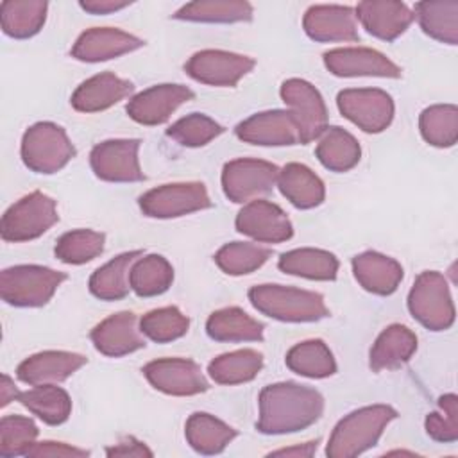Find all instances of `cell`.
Returning <instances> with one entry per match:
<instances>
[{
	"instance_id": "obj_1",
	"label": "cell",
	"mask_w": 458,
	"mask_h": 458,
	"mask_svg": "<svg viewBox=\"0 0 458 458\" xmlns=\"http://www.w3.org/2000/svg\"><path fill=\"white\" fill-rule=\"evenodd\" d=\"M324 413V397L310 386L283 381L268 385L259 394L256 428L263 435H286L306 429Z\"/></svg>"
},
{
	"instance_id": "obj_2",
	"label": "cell",
	"mask_w": 458,
	"mask_h": 458,
	"mask_svg": "<svg viewBox=\"0 0 458 458\" xmlns=\"http://www.w3.org/2000/svg\"><path fill=\"white\" fill-rule=\"evenodd\" d=\"M397 417L388 404L363 406L345 415L333 429L326 454L329 458H352L374 447L385 428Z\"/></svg>"
},
{
	"instance_id": "obj_3",
	"label": "cell",
	"mask_w": 458,
	"mask_h": 458,
	"mask_svg": "<svg viewBox=\"0 0 458 458\" xmlns=\"http://www.w3.org/2000/svg\"><path fill=\"white\" fill-rule=\"evenodd\" d=\"M250 304L263 315L281 322H315L329 310L317 292L283 284H258L249 290Z\"/></svg>"
},
{
	"instance_id": "obj_4",
	"label": "cell",
	"mask_w": 458,
	"mask_h": 458,
	"mask_svg": "<svg viewBox=\"0 0 458 458\" xmlns=\"http://www.w3.org/2000/svg\"><path fill=\"white\" fill-rule=\"evenodd\" d=\"M66 277L64 272L41 265L9 267L0 276V295L16 308H39L54 297Z\"/></svg>"
},
{
	"instance_id": "obj_5",
	"label": "cell",
	"mask_w": 458,
	"mask_h": 458,
	"mask_svg": "<svg viewBox=\"0 0 458 458\" xmlns=\"http://www.w3.org/2000/svg\"><path fill=\"white\" fill-rule=\"evenodd\" d=\"M21 159L36 174H55L75 156L66 131L52 122L30 125L21 138Z\"/></svg>"
},
{
	"instance_id": "obj_6",
	"label": "cell",
	"mask_w": 458,
	"mask_h": 458,
	"mask_svg": "<svg viewBox=\"0 0 458 458\" xmlns=\"http://www.w3.org/2000/svg\"><path fill=\"white\" fill-rule=\"evenodd\" d=\"M408 310L431 331L449 329L454 322V304L445 277L435 270L419 274L408 293Z\"/></svg>"
},
{
	"instance_id": "obj_7",
	"label": "cell",
	"mask_w": 458,
	"mask_h": 458,
	"mask_svg": "<svg viewBox=\"0 0 458 458\" xmlns=\"http://www.w3.org/2000/svg\"><path fill=\"white\" fill-rule=\"evenodd\" d=\"M57 204L52 197L32 191L16 200L2 216L0 234L5 242H29L57 224Z\"/></svg>"
},
{
	"instance_id": "obj_8",
	"label": "cell",
	"mask_w": 458,
	"mask_h": 458,
	"mask_svg": "<svg viewBox=\"0 0 458 458\" xmlns=\"http://www.w3.org/2000/svg\"><path fill=\"white\" fill-rule=\"evenodd\" d=\"M138 204L150 218H177L211 208V199L202 182L190 181L152 188L140 197Z\"/></svg>"
},
{
	"instance_id": "obj_9",
	"label": "cell",
	"mask_w": 458,
	"mask_h": 458,
	"mask_svg": "<svg viewBox=\"0 0 458 458\" xmlns=\"http://www.w3.org/2000/svg\"><path fill=\"white\" fill-rule=\"evenodd\" d=\"M281 98L288 106L297 131L299 143L317 140L327 127V109L318 89L302 79H288L281 84Z\"/></svg>"
},
{
	"instance_id": "obj_10",
	"label": "cell",
	"mask_w": 458,
	"mask_h": 458,
	"mask_svg": "<svg viewBox=\"0 0 458 458\" xmlns=\"http://www.w3.org/2000/svg\"><path fill=\"white\" fill-rule=\"evenodd\" d=\"M340 113L363 132H381L394 118L392 97L377 88L342 89L336 97Z\"/></svg>"
},
{
	"instance_id": "obj_11",
	"label": "cell",
	"mask_w": 458,
	"mask_h": 458,
	"mask_svg": "<svg viewBox=\"0 0 458 458\" xmlns=\"http://www.w3.org/2000/svg\"><path fill=\"white\" fill-rule=\"evenodd\" d=\"M277 175L279 168L268 161L250 157L233 159L224 165L222 190L231 202H250L256 197L272 191Z\"/></svg>"
},
{
	"instance_id": "obj_12",
	"label": "cell",
	"mask_w": 458,
	"mask_h": 458,
	"mask_svg": "<svg viewBox=\"0 0 458 458\" xmlns=\"http://www.w3.org/2000/svg\"><path fill=\"white\" fill-rule=\"evenodd\" d=\"M254 59L247 55L209 48L195 52L186 61L184 72L197 82L208 86L233 88L254 68Z\"/></svg>"
},
{
	"instance_id": "obj_13",
	"label": "cell",
	"mask_w": 458,
	"mask_h": 458,
	"mask_svg": "<svg viewBox=\"0 0 458 458\" xmlns=\"http://www.w3.org/2000/svg\"><path fill=\"white\" fill-rule=\"evenodd\" d=\"M140 140H106L91 148L89 165L107 182H138L145 179L140 159Z\"/></svg>"
},
{
	"instance_id": "obj_14",
	"label": "cell",
	"mask_w": 458,
	"mask_h": 458,
	"mask_svg": "<svg viewBox=\"0 0 458 458\" xmlns=\"http://www.w3.org/2000/svg\"><path fill=\"white\" fill-rule=\"evenodd\" d=\"M143 376L159 392L177 397L197 395L209 388L200 367L186 358H161L143 367Z\"/></svg>"
},
{
	"instance_id": "obj_15",
	"label": "cell",
	"mask_w": 458,
	"mask_h": 458,
	"mask_svg": "<svg viewBox=\"0 0 458 458\" xmlns=\"http://www.w3.org/2000/svg\"><path fill=\"white\" fill-rule=\"evenodd\" d=\"M238 233L263 243H281L292 238L293 227L286 213L274 202L254 199L236 215Z\"/></svg>"
},
{
	"instance_id": "obj_16",
	"label": "cell",
	"mask_w": 458,
	"mask_h": 458,
	"mask_svg": "<svg viewBox=\"0 0 458 458\" xmlns=\"http://www.w3.org/2000/svg\"><path fill=\"white\" fill-rule=\"evenodd\" d=\"M326 68L336 77H390L399 79L401 68L385 54L367 47L333 48L324 54Z\"/></svg>"
},
{
	"instance_id": "obj_17",
	"label": "cell",
	"mask_w": 458,
	"mask_h": 458,
	"mask_svg": "<svg viewBox=\"0 0 458 458\" xmlns=\"http://www.w3.org/2000/svg\"><path fill=\"white\" fill-rule=\"evenodd\" d=\"M195 93L182 84H157L134 95L125 111L141 125L165 123L172 113L191 100Z\"/></svg>"
},
{
	"instance_id": "obj_18",
	"label": "cell",
	"mask_w": 458,
	"mask_h": 458,
	"mask_svg": "<svg viewBox=\"0 0 458 458\" xmlns=\"http://www.w3.org/2000/svg\"><path fill=\"white\" fill-rule=\"evenodd\" d=\"M145 41L114 27H93L84 30L72 47V57L82 63H100L138 50Z\"/></svg>"
},
{
	"instance_id": "obj_19",
	"label": "cell",
	"mask_w": 458,
	"mask_h": 458,
	"mask_svg": "<svg viewBox=\"0 0 458 458\" xmlns=\"http://www.w3.org/2000/svg\"><path fill=\"white\" fill-rule=\"evenodd\" d=\"M234 132L242 141L261 147H284L299 143L297 125L292 114L283 109L256 113L240 122Z\"/></svg>"
},
{
	"instance_id": "obj_20",
	"label": "cell",
	"mask_w": 458,
	"mask_h": 458,
	"mask_svg": "<svg viewBox=\"0 0 458 458\" xmlns=\"http://www.w3.org/2000/svg\"><path fill=\"white\" fill-rule=\"evenodd\" d=\"M95 349L104 356L120 358L145 347L141 329L132 311L114 313L98 322L89 335Z\"/></svg>"
},
{
	"instance_id": "obj_21",
	"label": "cell",
	"mask_w": 458,
	"mask_h": 458,
	"mask_svg": "<svg viewBox=\"0 0 458 458\" xmlns=\"http://www.w3.org/2000/svg\"><path fill=\"white\" fill-rule=\"evenodd\" d=\"M354 14L369 34L383 41H394L415 20L413 11L406 4L395 0L360 2L354 9Z\"/></svg>"
},
{
	"instance_id": "obj_22",
	"label": "cell",
	"mask_w": 458,
	"mask_h": 458,
	"mask_svg": "<svg viewBox=\"0 0 458 458\" xmlns=\"http://www.w3.org/2000/svg\"><path fill=\"white\" fill-rule=\"evenodd\" d=\"M304 32L320 43L358 41L354 9L347 5H311L302 18Z\"/></svg>"
},
{
	"instance_id": "obj_23",
	"label": "cell",
	"mask_w": 458,
	"mask_h": 458,
	"mask_svg": "<svg viewBox=\"0 0 458 458\" xmlns=\"http://www.w3.org/2000/svg\"><path fill=\"white\" fill-rule=\"evenodd\" d=\"M86 358L70 351H43L25 358L18 369L16 376L27 385H55L68 379L82 365Z\"/></svg>"
},
{
	"instance_id": "obj_24",
	"label": "cell",
	"mask_w": 458,
	"mask_h": 458,
	"mask_svg": "<svg viewBox=\"0 0 458 458\" xmlns=\"http://www.w3.org/2000/svg\"><path fill=\"white\" fill-rule=\"evenodd\" d=\"M132 89L131 81L120 79L111 72H102L81 82L72 93L70 102L79 113H98L129 97Z\"/></svg>"
},
{
	"instance_id": "obj_25",
	"label": "cell",
	"mask_w": 458,
	"mask_h": 458,
	"mask_svg": "<svg viewBox=\"0 0 458 458\" xmlns=\"http://www.w3.org/2000/svg\"><path fill=\"white\" fill-rule=\"evenodd\" d=\"M352 274L363 290L376 295H390L403 281V267L376 250H365L352 258Z\"/></svg>"
},
{
	"instance_id": "obj_26",
	"label": "cell",
	"mask_w": 458,
	"mask_h": 458,
	"mask_svg": "<svg viewBox=\"0 0 458 458\" xmlns=\"http://www.w3.org/2000/svg\"><path fill=\"white\" fill-rule=\"evenodd\" d=\"M417 351V336L415 333L403 326L392 324L385 327L370 347L369 365L374 372L394 370L410 361V358Z\"/></svg>"
},
{
	"instance_id": "obj_27",
	"label": "cell",
	"mask_w": 458,
	"mask_h": 458,
	"mask_svg": "<svg viewBox=\"0 0 458 458\" xmlns=\"http://www.w3.org/2000/svg\"><path fill=\"white\" fill-rule=\"evenodd\" d=\"M279 191L292 206L299 209H311L322 204L326 188L320 177L301 163H288L279 170L277 182Z\"/></svg>"
},
{
	"instance_id": "obj_28",
	"label": "cell",
	"mask_w": 458,
	"mask_h": 458,
	"mask_svg": "<svg viewBox=\"0 0 458 458\" xmlns=\"http://www.w3.org/2000/svg\"><path fill=\"white\" fill-rule=\"evenodd\" d=\"M206 333L216 342H261L263 324L247 315L242 308L229 306L209 315Z\"/></svg>"
},
{
	"instance_id": "obj_29",
	"label": "cell",
	"mask_w": 458,
	"mask_h": 458,
	"mask_svg": "<svg viewBox=\"0 0 458 458\" xmlns=\"http://www.w3.org/2000/svg\"><path fill=\"white\" fill-rule=\"evenodd\" d=\"M140 256H143V250L140 249L129 250L113 258L100 268H97L91 274L88 283L89 292L100 301L123 299L131 290V283H129L131 267Z\"/></svg>"
},
{
	"instance_id": "obj_30",
	"label": "cell",
	"mask_w": 458,
	"mask_h": 458,
	"mask_svg": "<svg viewBox=\"0 0 458 458\" xmlns=\"http://www.w3.org/2000/svg\"><path fill=\"white\" fill-rule=\"evenodd\" d=\"M315 156L331 172H347L360 163L361 148L358 140L345 129L333 125L318 136Z\"/></svg>"
},
{
	"instance_id": "obj_31",
	"label": "cell",
	"mask_w": 458,
	"mask_h": 458,
	"mask_svg": "<svg viewBox=\"0 0 458 458\" xmlns=\"http://www.w3.org/2000/svg\"><path fill=\"white\" fill-rule=\"evenodd\" d=\"M277 267L281 272L315 279V281H333L338 274V259L335 254L324 249H293L281 254Z\"/></svg>"
},
{
	"instance_id": "obj_32",
	"label": "cell",
	"mask_w": 458,
	"mask_h": 458,
	"mask_svg": "<svg viewBox=\"0 0 458 458\" xmlns=\"http://www.w3.org/2000/svg\"><path fill=\"white\" fill-rule=\"evenodd\" d=\"M47 9L43 0H5L0 4L2 30L14 39L32 38L43 29Z\"/></svg>"
},
{
	"instance_id": "obj_33",
	"label": "cell",
	"mask_w": 458,
	"mask_h": 458,
	"mask_svg": "<svg viewBox=\"0 0 458 458\" xmlns=\"http://www.w3.org/2000/svg\"><path fill=\"white\" fill-rule=\"evenodd\" d=\"M184 435L188 444L197 453L218 454L236 437V429L209 413L197 411L188 417L184 426Z\"/></svg>"
},
{
	"instance_id": "obj_34",
	"label": "cell",
	"mask_w": 458,
	"mask_h": 458,
	"mask_svg": "<svg viewBox=\"0 0 458 458\" xmlns=\"http://www.w3.org/2000/svg\"><path fill=\"white\" fill-rule=\"evenodd\" d=\"M16 401L50 426L66 422L72 413V399L68 392L57 385H38L30 390L20 392Z\"/></svg>"
},
{
	"instance_id": "obj_35",
	"label": "cell",
	"mask_w": 458,
	"mask_h": 458,
	"mask_svg": "<svg viewBox=\"0 0 458 458\" xmlns=\"http://www.w3.org/2000/svg\"><path fill=\"white\" fill-rule=\"evenodd\" d=\"M252 5L243 0H199L182 5L174 18L200 23H236L252 20Z\"/></svg>"
},
{
	"instance_id": "obj_36",
	"label": "cell",
	"mask_w": 458,
	"mask_h": 458,
	"mask_svg": "<svg viewBox=\"0 0 458 458\" xmlns=\"http://www.w3.org/2000/svg\"><path fill=\"white\" fill-rule=\"evenodd\" d=\"M420 29L433 39L447 45L458 43V2H419L413 11Z\"/></svg>"
},
{
	"instance_id": "obj_37",
	"label": "cell",
	"mask_w": 458,
	"mask_h": 458,
	"mask_svg": "<svg viewBox=\"0 0 458 458\" xmlns=\"http://www.w3.org/2000/svg\"><path fill=\"white\" fill-rule=\"evenodd\" d=\"M284 361L292 372L304 377L322 379L336 372V361L333 358V352L318 338L304 340L293 345L286 352Z\"/></svg>"
},
{
	"instance_id": "obj_38",
	"label": "cell",
	"mask_w": 458,
	"mask_h": 458,
	"mask_svg": "<svg viewBox=\"0 0 458 458\" xmlns=\"http://www.w3.org/2000/svg\"><path fill=\"white\" fill-rule=\"evenodd\" d=\"M174 281V268L166 258L159 254L140 256L129 274L131 290L140 297H154L165 293Z\"/></svg>"
},
{
	"instance_id": "obj_39",
	"label": "cell",
	"mask_w": 458,
	"mask_h": 458,
	"mask_svg": "<svg viewBox=\"0 0 458 458\" xmlns=\"http://www.w3.org/2000/svg\"><path fill=\"white\" fill-rule=\"evenodd\" d=\"M261 367V352L254 349H238L216 356L208 365V374L218 385H240L254 379Z\"/></svg>"
},
{
	"instance_id": "obj_40",
	"label": "cell",
	"mask_w": 458,
	"mask_h": 458,
	"mask_svg": "<svg viewBox=\"0 0 458 458\" xmlns=\"http://www.w3.org/2000/svg\"><path fill=\"white\" fill-rule=\"evenodd\" d=\"M422 138L433 147H453L458 140V109L454 104H435L419 116Z\"/></svg>"
},
{
	"instance_id": "obj_41",
	"label": "cell",
	"mask_w": 458,
	"mask_h": 458,
	"mask_svg": "<svg viewBox=\"0 0 458 458\" xmlns=\"http://www.w3.org/2000/svg\"><path fill=\"white\" fill-rule=\"evenodd\" d=\"M270 254L268 247L249 242H233L216 250L215 263L229 276H245L265 265Z\"/></svg>"
},
{
	"instance_id": "obj_42",
	"label": "cell",
	"mask_w": 458,
	"mask_h": 458,
	"mask_svg": "<svg viewBox=\"0 0 458 458\" xmlns=\"http://www.w3.org/2000/svg\"><path fill=\"white\" fill-rule=\"evenodd\" d=\"M106 234L91 229H73L64 233L55 243V256L66 265H82L102 254Z\"/></svg>"
},
{
	"instance_id": "obj_43",
	"label": "cell",
	"mask_w": 458,
	"mask_h": 458,
	"mask_svg": "<svg viewBox=\"0 0 458 458\" xmlns=\"http://www.w3.org/2000/svg\"><path fill=\"white\" fill-rule=\"evenodd\" d=\"M190 320L175 306L150 310L140 320L141 333L157 344L174 342L188 333Z\"/></svg>"
},
{
	"instance_id": "obj_44",
	"label": "cell",
	"mask_w": 458,
	"mask_h": 458,
	"mask_svg": "<svg viewBox=\"0 0 458 458\" xmlns=\"http://www.w3.org/2000/svg\"><path fill=\"white\" fill-rule=\"evenodd\" d=\"M224 132V127L202 113H191L166 129V136L182 147H204Z\"/></svg>"
},
{
	"instance_id": "obj_45",
	"label": "cell",
	"mask_w": 458,
	"mask_h": 458,
	"mask_svg": "<svg viewBox=\"0 0 458 458\" xmlns=\"http://www.w3.org/2000/svg\"><path fill=\"white\" fill-rule=\"evenodd\" d=\"M38 428L29 417L5 415L0 420V454L27 456L30 447L36 444Z\"/></svg>"
},
{
	"instance_id": "obj_46",
	"label": "cell",
	"mask_w": 458,
	"mask_h": 458,
	"mask_svg": "<svg viewBox=\"0 0 458 458\" xmlns=\"http://www.w3.org/2000/svg\"><path fill=\"white\" fill-rule=\"evenodd\" d=\"M426 433L437 442H456L458 438V397L445 394L438 399V411L428 413Z\"/></svg>"
},
{
	"instance_id": "obj_47",
	"label": "cell",
	"mask_w": 458,
	"mask_h": 458,
	"mask_svg": "<svg viewBox=\"0 0 458 458\" xmlns=\"http://www.w3.org/2000/svg\"><path fill=\"white\" fill-rule=\"evenodd\" d=\"M89 451L75 447V445H68L64 442H54V440H43V442H36L30 451L27 453V456L30 458H47V456H57V458H84L88 456Z\"/></svg>"
},
{
	"instance_id": "obj_48",
	"label": "cell",
	"mask_w": 458,
	"mask_h": 458,
	"mask_svg": "<svg viewBox=\"0 0 458 458\" xmlns=\"http://www.w3.org/2000/svg\"><path fill=\"white\" fill-rule=\"evenodd\" d=\"M106 454L107 456H138V458H143V456H154V453L140 440H136L134 437H125L122 438L118 444L111 445L106 449Z\"/></svg>"
},
{
	"instance_id": "obj_49",
	"label": "cell",
	"mask_w": 458,
	"mask_h": 458,
	"mask_svg": "<svg viewBox=\"0 0 458 458\" xmlns=\"http://www.w3.org/2000/svg\"><path fill=\"white\" fill-rule=\"evenodd\" d=\"M131 2H116V0H86L81 2L79 5L91 13V14H109V13H116L120 9H125Z\"/></svg>"
},
{
	"instance_id": "obj_50",
	"label": "cell",
	"mask_w": 458,
	"mask_h": 458,
	"mask_svg": "<svg viewBox=\"0 0 458 458\" xmlns=\"http://www.w3.org/2000/svg\"><path fill=\"white\" fill-rule=\"evenodd\" d=\"M317 444H318V440H311V442H306V444H301V445L283 447V449L272 451L270 454H272V456H297V458L301 456V458H310V456L315 454Z\"/></svg>"
},
{
	"instance_id": "obj_51",
	"label": "cell",
	"mask_w": 458,
	"mask_h": 458,
	"mask_svg": "<svg viewBox=\"0 0 458 458\" xmlns=\"http://www.w3.org/2000/svg\"><path fill=\"white\" fill-rule=\"evenodd\" d=\"M0 392H2V406H7L11 401H16V397L20 394V390L14 386L13 379L7 374H2Z\"/></svg>"
}]
</instances>
